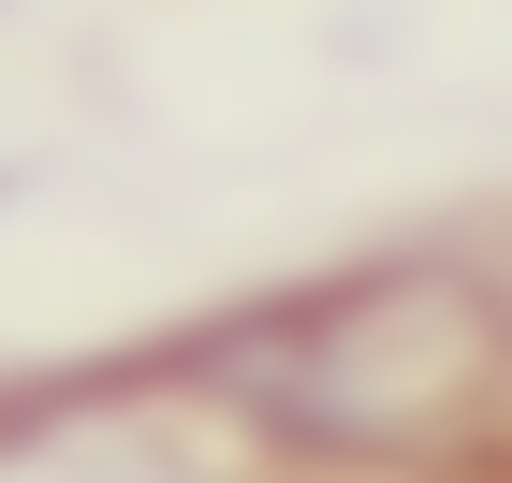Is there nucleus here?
Masks as SVG:
<instances>
[{
	"label": "nucleus",
	"instance_id": "obj_1",
	"mask_svg": "<svg viewBox=\"0 0 512 483\" xmlns=\"http://www.w3.org/2000/svg\"><path fill=\"white\" fill-rule=\"evenodd\" d=\"M512 396V308L469 249H395L308 279L220 337V410L308 469H439Z\"/></svg>",
	"mask_w": 512,
	"mask_h": 483
},
{
	"label": "nucleus",
	"instance_id": "obj_2",
	"mask_svg": "<svg viewBox=\"0 0 512 483\" xmlns=\"http://www.w3.org/2000/svg\"><path fill=\"white\" fill-rule=\"evenodd\" d=\"M0 483H235V469L161 396H30L0 410Z\"/></svg>",
	"mask_w": 512,
	"mask_h": 483
}]
</instances>
